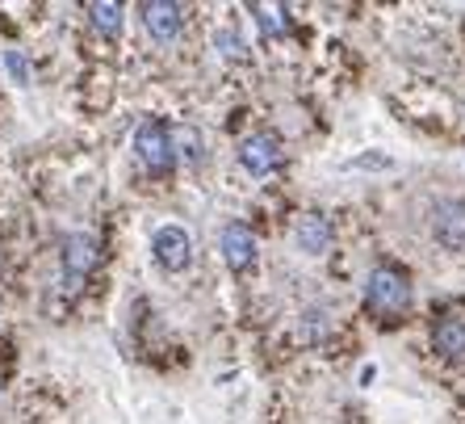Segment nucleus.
Here are the masks:
<instances>
[{"label":"nucleus","instance_id":"obj_14","mask_svg":"<svg viewBox=\"0 0 465 424\" xmlns=\"http://www.w3.org/2000/svg\"><path fill=\"white\" fill-rule=\"evenodd\" d=\"M214 43H218V55H223V59H235V64H243V59H248V43H243L235 30H218Z\"/></svg>","mask_w":465,"mask_h":424},{"label":"nucleus","instance_id":"obj_15","mask_svg":"<svg viewBox=\"0 0 465 424\" xmlns=\"http://www.w3.org/2000/svg\"><path fill=\"white\" fill-rule=\"evenodd\" d=\"M256 13V22H260V30L264 34H285V9H277V5H260V9H252Z\"/></svg>","mask_w":465,"mask_h":424},{"label":"nucleus","instance_id":"obj_7","mask_svg":"<svg viewBox=\"0 0 465 424\" xmlns=\"http://www.w3.org/2000/svg\"><path fill=\"white\" fill-rule=\"evenodd\" d=\"M139 17L143 25H147V34H152L160 46L176 43L184 30V9L181 5H163V0H147V5H139Z\"/></svg>","mask_w":465,"mask_h":424},{"label":"nucleus","instance_id":"obj_13","mask_svg":"<svg viewBox=\"0 0 465 424\" xmlns=\"http://www.w3.org/2000/svg\"><path fill=\"white\" fill-rule=\"evenodd\" d=\"M93 25H97V34H105V38H118L122 34V22H126V13H122V5H93Z\"/></svg>","mask_w":465,"mask_h":424},{"label":"nucleus","instance_id":"obj_12","mask_svg":"<svg viewBox=\"0 0 465 424\" xmlns=\"http://www.w3.org/2000/svg\"><path fill=\"white\" fill-rule=\"evenodd\" d=\"M298 332H302L306 345H323V340L331 337V316H327V307H306Z\"/></svg>","mask_w":465,"mask_h":424},{"label":"nucleus","instance_id":"obj_16","mask_svg":"<svg viewBox=\"0 0 465 424\" xmlns=\"http://www.w3.org/2000/svg\"><path fill=\"white\" fill-rule=\"evenodd\" d=\"M0 64H5V72L13 76V85H30V64H25L22 51H5L0 55Z\"/></svg>","mask_w":465,"mask_h":424},{"label":"nucleus","instance_id":"obj_1","mask_svg":"<svg viewBox=\"0 0 465 424\" xmlns=\"http://www.w3.org/2000/svg\"><path fill=\"white\" fill-rule=\"evenodd\" d=\"M411 307V278L394 265H373L365 278V311L378 319H399Z\"/></svg>","mask_w":465,"mask_h":424},{"label":"nucleus","instance_id":"obj_6","mask_svg":"<svg viewBox=\"0 0 465 424\" xmlns=\"http://www.w3.org/2000/svg\"><path fill=\"white\" fill-rule=\"evenodd\" d=\"M239 164L248 168L252 177H269L282 168V139L269 131L260 135H248V139L239 143Z\"/></svg>","mask_w":465,"mask_h":424},{"label":"nucleus","instance_id":"obj_2","mask_svg":"<svg viewBox=\"0 0 465 424\" xmlns=\"http://www.w3.org/2000/svg\"><path fill=\"white\" fill-rule=\"evenodd\" d=\"M134 156H139V164L155 177V181L173 173L176 152H173V135H168V126H160L155 118L139 122V131H134Z\"/></svg>","mask_w":465,"mask_h":424},{"label":"nucleus","instance_id":"obj_17","mask_svg":"<svg viewBox=\"0 0 465 424\" xmlns=\"http://www.w3.org/2000/svg\"><path fill=\"white\" fill-rule=\"evenodd\" d=\"M352 164H357V168H386V156H361V160H352Z\"/></svg>","mask_w":465,"mask_h":424},{"label":"nucleus","instance_id":"obj_10","mask_svg":"<svg viewBox=\"0 0 465 424\" xmlns=\"http://www.w3.org/2000/svg\"><path fill=\"white\" fill-rule=\"evenodd\" d=\"M293 244L302 252H311V257H323V252L331 248V223H327V215L306 210V215L293 223Z\"/></svg>","mask_w":465,"mask_h":424},{"label":"nucleus","instance_id":"obj_3","mask_svg":"<svg viewBox=\"0 0 465 424\" xmlns=\"http://www.w3.org/2000/svg\"><path fill=\"white\" fill-rule=\"evenodd\" d=\"M428 231H432L436 248L465 252V202L461 197H436L428 210Z\"/></svg>","mask_w":465,"mask_h":424},{"label":"nucleus","instance_id":"obj_11","mask_svg":"<svg viewBox=\"0 0 465 424\" xmlns=\"http://www.w3.org/2000/svg\"><path fill=\"white\" fill-rule=\"evenodd\" d=\"M168 135H173V152L181 156L184 164H193V168H197V164L206 160V143H202L197 126H189V122H184V126H173Z\"/></svg>","mask_w":465,"mask_h":424},{"label":"nucleus","instance_id":"obj_4","mask_svg":"<svg viewBox=\"0 0 465 424\" xmlns=\"http://www.w3.org/2000/svg\"><path fill=\"white\" fill-rule=\"evenodd\" d=\"M97 261H101L97 236H88V231H67L64 236V290L76 294L80 282L97 269Z\"/></svg>","mask_w":465,"mask_h":424},{"label":"nucleus","instance_id":"obj_9","mask_svg":"<svg viewBox=\"0 0 465 424\" xmlns=\"http://www.w3.org/2000/svg\"><path fill=\"white\" fill-rule=\"evenodd\" d=\"M432 348H436V358L465 366V316L461 311H444L432 324Z\"/></svg>","mask_w":465,"mask_h":424},{"label":"nucleus","instance_id":"obj_5","mask_svg":"<svg viewBox=\"0 0 465 424\" xmlns=\"http://www.w3.org/2000/svg\"><path fill=\"white\" fill-rule=\"evenodd\" d=\"M152 248H155V261H160L168 273L189 269V261H193V239H189V231H184V227H176V223L155 227Z\"/></svg>","mask_w":465,"mask_h":424},{"label":"nucleus","instance_id":"obj_8","mask_svg":"<svg viewBox=\"0 0 465 424\" xmlns=\"http://www.w3.org/2000/svg\"><path fill=\"white\" fill-rule=\"evenodd\" d=\"M218 248H223V261L235 273L256 265V236H252L248 223H227V227L218 231Z\"/></svg>","mask_w":465,"mask_h":424}]
</instances>
